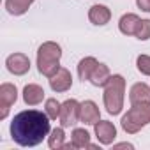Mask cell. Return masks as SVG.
I'll return each instance as SVG.
<instances>
[{"label": "cell", "instance_id": "14", "mask_svg": "<svg viewBox=\"0 0 150 150\" xmlns=\"http://www.w3.org/2000/svg\"><path fill=\"white\" fill-rule=\"evenodd\" d=\"M139 21L141 20L136 14H124L120 18V23H118L120 32L125 34V35H134L136 30H138V27H139Z\"/></svg>", "mask_w": 150, "mask_h": 150}, {"label": "cell", "instance_id": "12", "mask_svg": "<svg viewBox=\"0 0 150 150\" xmlns=\"http://www.w3.org/2000/svg\"><path fill=\"white\" fill-rule=\"evenodd\" d=\"M23 99H25V103L27 104H30V106H35V104H39V103H42V99H44V90L39 87V85H27L25 88H23Z\"/></svg>", "mask_w": 150, "mask_h": 150}, {"label": "cell", "instance_id": "13", "mask_svg": "<svg viewBox=\"0 0 150 150\" xmlns=\"http://www.w3.org/2000/svg\"><path fill=\"white\" fill-rule=\"evenodd\" d=\"M85 146H90V134L85 129H74L71 143L64 145V148H85Z\"/></svg>", "mask_w": 150, "mask_h": 150}, {"label": "cell", "instance_id": "16", "mask_svg": "<svg viewBox=\"0 0 150 150\" xmlns=\"http://www.w3.org/2000/svg\"><path fill=\"white\" fill-rule=\"evenodd\" d=\"M108 80H110V69L104 64H97L96 69H94V72L90 74V80L88 81L94 87H104Z\"/></svg>", "mask_w": 150, "mask_h": 150}, {"label": "cell", "instance_id": "6", "mask_svg": "<svg viewBox=\"0 0 150 150\" xmlns=\"http://www.w3.org/2000/svg\"><path fill=\"white\" fill-rule=\"evenodd\" d=\"M6 65H7L9 72L16 74V76H21V74L28 72V69H30V60H28V57L23 55V53H14V55H9V57H7Z\"/></svg>", "mask_w": 150, "mask_h": 150}, {"label": "cell", "instance_id": "7", "mask_svg": "<svg viewBox=\"0 0 150 150\" xmlns=\"http://www.w3.org/2000/svg\"><path fill=\"white\" fill-rule=\"evenodd\" d=\"M16 97H18V92H16L14 85L4 83L2 87H0V106H2V115H0V118L7 117V111L16 103Z\"/></svg>", "mask_w": 150, "mask_h": 150}, {"label": "cell", "instance_id": "23", "mask_svg": "<svg viewBox=\"0 0 150 150\" xmlns=\"http://www.w3.org/2000/svg\"><path fill=\"white\" fill-rule=\"evenodd\" d=\"M136 4H138V7H139L141 11L150 13V0H136Z\"/></svg>", "mask_w": 150, "mask_h": 150}, {"label": "cell", "instance_id": "21", "mask_svg": "<svg viewBox=\"0 0 150 150\" xmlns=\"http://www.w3.org/2000/svg\"><path fill=\"white\" fill-rule=\"evenodd\" d=\"M134 35L139 41H146L150 37V20H141L139 21V27H138V30H136Z\"/></svg>", "mask_w": 150, "mask_h": 150}, {"label": "cell", "instance_id": "2", "mask_svg": "<svg viewBox=\"0 0 150 150\" xmlns=\"http://www.w3.org/2000/svg\"><path fill=\"white\" fill-rule=\"evenodd\" d=\"M124 92H125V80L120 74H113L104 85V106L108 113L118 115L124 108Z\"/></svg>", "mask_w": 150, "mask_h": 150}, {"label": "cell", "instance_id": "8", "mask_svg": "<svg viewBox=\"0 0 150 150\" xmlns=\"http://www.w3.org/2000/svg\"><path fill=\"white\" fill-rule=\"evenodd\" d=\"M72 85V76L71 72L64 67H60L53 76L50 78V87L55 90V92H67Z\"/></svg>", "mask_w": 150, "mask_h": 150}, {"label": "cell", "instance_id": "11", "mask_svg": "<svg viewBox=\"0 0 150 150\" xmlns=\"http://www.w3.org/2000/svg\"><path fill=\"white\" fill-rule=\"evenodd\" d=\"M110 18H111V13L106 6L97 4V6H92L90 11H88V20L94 25H106L110 21Z\"/></svg>", "mask_w": 150, "mask_h": 150}, {"label": "cell", "instance_id": "18", "mask_svg": "<svg viewBox=\"0 0 150 150\" xmlns=\"http://www.w3.org/2000/svg\"><path fill=\"white\" fill-rule=\"evenodd\" d=\"M32 2L34 0H6V9L14 16H21L28 11Z\"/></svg>", "mask_w": 150, "mask_h": 150}, {"label": "cell", "instance_id": "5", "mask_svg": "<svg viewBox=\"0 0 150 150\" xmlns=\"http://www.w3.org/2000/svg\"><path fill=\"white\" fill-rule=\"evenodd\" d=\"M80 110H81V104H78V101L74 99H69L62 104L60 108V124L62 127H71V125H76L80 122Z\"/></svg>", "mask_w": 150, "mask_h": 150}, {"label": "cell", "instance_id": "10", "mask_svg": "<svg viewBox=\"0 0 150 150\" xmlns=\"http://www.w3.org/2000/svg\"><path fill=\"white\" fill-rule=\"evenodd\" d=\"M80 120L90 125H96L99 122V108L96 106L94 101H85L80 110Z\"/></svg>", "mask_w": 150, "mask_h": 150}, {"label": "cell", "instance_id": "20", "mask_svg": "<svg viewBox=\"0 0 150 150\" xmlns=\"http://www.w3.org/2000/svg\"><path fill=\"white\" fill-rule=\"evenodd\" d=\"M60 108H62V104H60L57 99H48V101H46V115H48L51 120H55V118L60 115Z\"/></svg>", "mask_w": 150, "mask_h": 150}, {"label": "cell", "instance_id": "22", "mask_svg": "<svg viewBox=\"0 0 150 150\" xmlns=\"http://www.w3.org/2000/svg\"><path fill=\"white\" fill-rule=\"evenodd\" d=\"M136 64H138V71H139V72H143V74H146V76H150V57L139 55L138 60H136Z\"/></svg>", "mask_w": 150, "mask_h": 150}, {"label": "cell", "instance_id": "15", "mask_svg": "<svg viewBox=\"0 0 150 150\" xmlns=\"http://www.w3.org/2000/svg\"><path fill=\"white\" fill-rule=\"evenodd\" d=\"M129 101L134 103H146L150 101V87L145 83H136L132 85L131 92H129Z\"/></svg>", "mask_w": 150, "mask_h": 150}, {"label": "cell", "instance_id": "3", "mask_svg": "<svg viewBox=\"0 0 150 150\" xmlns=\"http://www.w3.org/2000/svg\"><path fill=\"white\" fill-rule=\"evenodd\" d=\"M60 57H62V50L57 42H44L37 51L39 72L48 76V78H51L60 69Z\"/></svg>", "mask_w": 150, "mask_h": 150}, {"label": "cell", "instance_id": "4", "mask_svg": "<svg viewBox=\"0 0 150 150\" xmlns=\"http://www.w3.org/2000/svg\"><path fill=\"white\" fill-rule=\"evenodd\" d=\"M150 124V101L146 103H134L132 108L122 117V127L125 132H138L141 127Z\"/></svg>", "mask_w": 150, "mask_h": 150}, {"label": "cell", "instance_id": "1", "mask_svg": "<svg viewBox=\"0 0 150 150\" xmlns=\"http://www.w3.org/2000/svg\"><path fill=\"white\" fill-rule=\"evenodd\" d=\"M50 134V117L37 110L18 113L11 122V136L20 146H35Z\"/></svg>", "mask_w": 150, "mask_h": 150}, {"label": "cell", "instance_id": "9", "mask_svg": "<svg viewBox=\"0 0 150 150\" xmlns=\"http://www.w3.org/2000/svg\"><path fill=\"white\" fill-rule=\"evenodd\" d=\"M96 136H97V139H99L103 145H110V143H113V139H115V136H117V129H115V125H113L111 122H108V120H99V122L96 124Z\"/></svg>", "mask_w": 150, "mask_h": 150}, {"label": "cell", "instance_id": "19", "mask_svg": "<svg viewBox=\"0 0 150 150\" xmlns=\"http://www.w3.org/2000/svg\"><path fill=\"white\" fill-rule=\"evenodd\" d=\"M64 138H65V134H64V127H57V129H53L51 131V136H50V139H48V145H50V148H64Z\"/></svg>", "mask_w": 150, "mask_h": 150}, {"label": "cell", "instance_id": "17", "mask_svg": "<svg viewBox=\"0 0 150 150\" xmlns=\"http://www.w3.org/2000/svg\"><path fill=\"white\" fill-rule=\"evenodd\" d=\"M97 64H99V62H97L94 57L83 58V60L80 62V65H78V76H80V80L88 81V80H90V74L94 72V69H96Z\"/></svg>", "mask_w": 150, "mask_h": 150}]
</instances>
